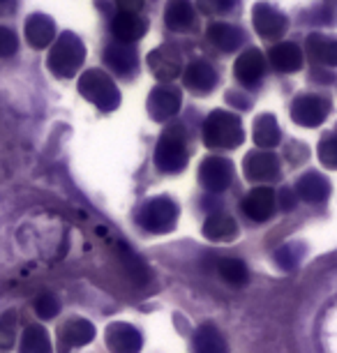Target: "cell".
Returning <instances> with one entry per match:
<instances>
[{"label": "cell", "mask_w": 337, "mask_h": 353, "mask_svg": "<svg viewBox=\"0 0 337 353\" xmlns=\"http://www.w3.org/2000/svg\"><path fill=\"white\" fill-rule=\"evenodd\" d=\"M245 132L241 128L238 116L229 111H213L203 125V141L208 148H236L243 143Z\"/></svg>", "instance_id": "cell-1"}, {"label": "cell", "mask_w": 337, "mask_h": 353, "mask_svg": "<svg viewBox=\"0 0 337 353\" xmlns=\"http://www.w3.org/2000/svg\"><path fill=\"white\" fill-rule=\"evenodd\" d=\"M83 58H85V49H83L81 39L76 35H72V32H63L61 39L54 44V49L49 53V70L54 72L56 77L70 79L79 72Z\"/></svg>", "instance_id": "cell-2"}, {"label": "cell", "mask_w": 337, "mask_h": 353, "mask_svg": "<svg viewBox=\"0 0 337 353\" xmlns=\"http://www.w3.org/2000/svg\"><path fill=\"white\" fill-rule=\"evenodd\" d=\"M79 90H81V95L85 99H90L92 104H97L104 111L116 109L118 102H121V95H118L114 81L100 70L85 72L81 81H79Z\"/></svg>", "instance_id": "cell-3"}, {"label": "cell", "mask_w": 337, "mask_h": 353, "mask_svg": "<svg viewBox=\"0 0 337 353\" xmlns=\"http://www.w3.org/2000/svg\"><path fill=\"white\" fill-rule=\"evenodd\" d=\"M155 162L167 173L181 171L185 166V162H187V145H185V134L181 128H169L162 134L155 150Z\"/></svg>", "instance_id": "cell-4"}, {"label": "cell", "mask_w": 337, "mask_h": 353, "mask_svg": "<svg viewBox=\"0 0 337 353\" xmlns=\"http://www.w3.org/2000/svg\"><path fill=\"white\" fill-rule=\"evenodd\" d=\"M176 219H178V205L171 201L167 196H160V199H153L146 208L141 210V222L143 229L153 231V233H167L176 226Z\"/></svg>", "instance_id": "cell-5"}, {"label": "cell", "mask_w": 337, "mask_h": 353, "mask_svg": "<svg viewBox=\"0 0 337 353\" xmlns=\"http://www.w3.org/2000/svg\"><path fill=\"white\" fill-rule=\"evenodd\" d=\"M330 113L328 99H323L319 95H303L294 102L292 106V118L303 128H316L326 121V116Z\"/></svg>", "instance_id": "cell-6"}, {"label": "cell", "mask_w": 337, "mask_h": 353, "mask_svg": "<svg viewBox=\"0 0 337 353\" xmlns=\"http://www.w3.org/2000/svg\"><path fill=\"white\" fill-rule=\"evenodd\" d=\"M252 23L263 39H280L287 30V17L280 14L273 5L256 3L252 8Z\"/></svg>", "instance_id": "cell-7"}, {"label": "cell", "mask_w": 337, "mask_h": 353, "mask_svg": "<svg viewBox=\"0 0 337 353\" xmlns=\"http://www.w3.org/2000/svg\"><path fill=\"white\" fill-rule=\"evenodd\" d=\"M148 65L153 70L155 79H160V81H174L183 72L181 56L176 53V49H171L167 44L157 46L155 51L148 53Z\"/></svg>", "instance_id": "cell-8"}, {"label": "cell", "mask_w": 337, "mask_h": 353, "mask_svg": "<svg viewBox=\"0 0 337 353\" xmlns=\"http://www.w3.org/2000/svg\"><path fill=\"white\" fill-rule=\"evenodd\" d=\"M199 181L210 192H224L231 185V164L222 157L203 159L199 169Z\"/></svg>", "instance_id": "cell-9"}, {"label": "cell", "mask_w": 337, "mask_h": 353, "mask_svg": "<svg viewBox=\"0 0 337 353\" xmlns=\"http://www.w3.org/2000/svg\"><path fill=\"white\" fill-rule=\"evenodd\" d=\"M107 346L114 353H139L141 351V335L127 323H114L107 328Z\"/></svg>", "instance_id": "cell-10"}, {"label": "cell", "mask_w": 337, "mask_h": 353, "mask_svg": "<svg viewBox=\"0 0 337 353\" xmlns=\"http://www.w3.org/2000/svg\"><path fill=\"white\" fill-rule=\"evenodd\" d=\"M236 79L245 85H254L261 81L263 72H266V58L259 49H247L236 61Z\"/></svg>", "instance_id": "cell-11"}, {"label": "cell", "mask_w": 337, "mask_h": 353, "mask_svg": "<svg viewBox=\"0 0 337 353\" xmlns=\"http://www.w3.org/2000/svg\"><path fill=\"white\" fill-rule=\"evenodd\" d=\"M245 176L254 183L275 181L280 176V162L270 152H252L245 157Z\"/></svg>", "instance_id": "cell-12"}, {"label": "cell", "mask_w": 337, "mask_h": 353, "mask_svg": "<svg viewBox=\"0 0 337 353\" xmlns=\"http://www.w3.org/2000/svg\"><path fill=\"white\" fill-rule=\"evenodd\" d=\"M275 192L270 188H254L243 201V210L247 212V217L256 219V222H263V219L273 217L275 212Z\"/></svg>", "instance_id": "cell-13"}, {"label": "cell", "mask_w": 337, "mask_h": 353, "mask_svg": "<svg viewBox=\"0 0 337 353\" xmlns=\"http://www.w3.org/2000/svg\"><path fill=\"white\" fill-rule=\"evenodd\" d=\"M148 106H150V116H153L155 121H169V118L181 109V92L169 88V85L155 88L153 95L148 99Z\"/></svg>", "instance_id": "cell-14"}, {"label": "cell", "mask_w": 337, "mask_h": 353, "mask_svg": "<svg viewBox=\"0 0 337 353\" xmlns=\"http://www.w3.org/2000/svg\"><path fill=\"white\" fill-rule=\"evenodd\" d=\"M111 30H114L118 42L130 44V42H136V39H141L143 35H146L148 21H146V19H141L139 14H127V12H121V14L114 19V23H111Z\"/></svg>", "instance_id": "cell-15"}, {"label": "cell", "mask_w": 337, "mask_h": 353, "mask_svg": "<svg viewBox=\"0 0 337 353\" xmlns=\"http://www.w3.org/2000/svg\"><path fill=\"white\" fill-rule=\"evenodd\" d=\"M268 61L280 72H298L303 68V51L294 42H280L270 49Z\"/></svg>", "instance_id": "cell-16"}, {"label": "cell", "mask_w": 337, "mask_h": 353, "mask_svg": "<svg viewBox=\"0 0 337 353\" xmlns=\"http://www.w3.org/2000/svg\"><path fill=\"white\" fill-rule=\"evenodd\" d=\"M92 337H95V328H92L90 321H85V319H70L61 330V349H76V346L92 342Z\"/></svg>", "instance_id": "cell-17"}, {"label": "cell", "mask_w": 337, "mask_h": 353, "mask_svg": "<svg viewBox=\"0 0 337 353\" xmlns=\"http://www.w3.org/2000/svg\"><path fill=\"white\" fill-rule=\"evenodd\" d=\"M56 35V23L51 21L49 17L44 14H32L28 21H25V39H28L30 46L35 49H44L54 42Z\"/></svg>", "instance_id": "cell-18"}, {"label": "cell", "mask_w": 337, "mask_h": 353, "mask_svg": "<svg viewBox=\"0 0 337 353\" xmlns=\"http://www.w3.org/2000/svg\"><path fill=\"white\" fill-rule=\"evenodd\" d=\"M305 49L314 63H321L326 68H337V39L314 32V35L307 37Z\"/></svg>", "instance_id": "cell-19"}, {"label": "cell", "mask_w": 337, "mask_h": 353, "mask_svg": "<svg viewBox=\"0 0 337 353\" xmlns=\"http://www.w3.org/2000/svg\"><path fill=\"white\" fill-rule=\"evenodd\" d=\"M203 233H206L208 241H217V243H227L234 241L238 236V224L234 222L231 215H224V212H215L206 219L203 224Z\"/></svg>", "instance_id": "cell-20"}, {"label": "cell", "mask_w": 337, "mask_h": 353, "mask_svg": "<svg viewBox=\"0 0 337 353\" xmlns=\"http://www.w3.org/2000/svg\"><path fill=\"white\" fill-rule=\"evenodd\" d=\"M215 83H217V74L208 63L199 61L185 70V85L194 92H201V95L203 92H210L215 88Z\"/></svg>", "instance_id": "cell-21"}, {"label": "cell", "mask_w": 337, "mask_h": 353, "mask_svg": "<svg viewBox=\"0 0 337 353\" xmlns=\"http://www.w3.org/2000/svg\"><path fill=\"white\" fill-rule=\"evenodd\" d=\"M167 26L176 32H187L194 26V10L190 0H169L167 12H164Z\"/></svg>", "instance_id": "cell-22"}, {"label": "cell", "mask_w": 337, "mask_h": 353, "mask_svg": "<svg viewBox=\"0 0 337 353\" xmlns=\"http://www.w3.org/2000/svg\"><path fill=\"white\" fill-rule=\"evenodd\" d=\"M296 192H298V196L303 201L316 203V201H323V199L330 194V185L319 173H307V176H303L298 185H296Z\"/></svg>", "instance_id": "cell-23"}, {"label": "cell", "mask_w": 337, "mask_h": 353, "mask_svg": "<svg viewBox=\"0 0 337 353\" xmlns=\"http://www.w3.org/2000/svg\"><path fill=\"white\" fill-rule=\"evenodd\" d=\"M210 44H215L222 51H234L243 44V32L229 23H213L208 28Z\"/></svg>", "instance_id": "cell-24"}, {"label": "cell", "mask_w": 337, "mask_h": 353, "mask_svg": "<svg viewBox=\"0 0 337 353\" xmlns=\"http://www.w3.org/2000/svg\"><path fill=\"white\" fill-rule=\"evenodd\" d=\"M51 339L42 325H28L19 342V353H51Z\"/></svg>", "instance_id": "cell-25"}, {"label": "cell", "mask_w": 337, "mask_h": 353, "mask_svg": "<svg viewBox=\"0 0 337 353\" xmlns=\"http://www.w3.org/2000/svg\"><path fill=\"white\" fill-rule=\"evenodd\" d=\"M254 143L259 145V148H273V145L280 143V128H277V121L270 113H266V116L256 118L254 123Z\"/></svg>", "instance_id": "cell-26"}, {"label": "cell", "mask_w": 337, "mask_h": 353, "mask_svg": "<svg viewBox=\"0 0 337 353\" xmlns=\"http://www.w3.org/2000/svg\"><path fill=\"white\" fill-rule=\"evenodd\" d=\"M196 349L199 353H227V344H224L222 335L217 332L213 325H206L196 332Z\"/></svg>", "instance_id": "cell-27"}, {"label": "cell", "mask_w": 337, "mask_h": 353, "mask_svg": "<svg viewBox=\"0 0 337 353\" xmlns=\"http://www.w3.org/2000/svg\"><path fill=\"white\" fill-rule=\"evenodd\" d=\"M107 63L109 68H114L121 74H130V70L136 65L134 53L130 49H123V46H111V49H107Z\"/></svg>", "instance_id": "cell-28"}, {"label": "cell", "mask_w": 337, "mask_h": 353, "mask_svg": "<svg viewBox=\"0 0 337 353\" xmlns=\"http://www.w3.org/2000/svg\"><path fill=\"white\" fill-rule=\"evenodd\" d=\"M220 272L229 284H245L247 282V268L241 259H222L220 261Z\"/></svg>", "instance_id": "cell-29"}, {"label": "cell", "mask_w": 337, "mask_h": 353, "mask_svg": "<svg viewBox=\"0 0 337 353\" xmlns=\"http://www.w3.org/2000/svg\"><path fill=\"white\" fill-rule=\"evenodd\" d=\"M35 312L39 319H54L58 312H61V303H58V298L54 293H42L35 301Z\"/></svg>", "instance_id": "cell-30"}, {"label": "cell", "mask_w": 337, "mask_h": 353, "mask_svg": "<svg viewBox=\"0 0 337 353\" xmlns=\"http://www.w3.org/2000/svg\"><path fill=\"white\" fill-rule=\"evenodd\" d=\"M234 5H236V0H196V8H199L203 14H227Z\"/></svg>", "instance_id": "cell-31"}, {"label": "cell", "mask_w": 337, "mask_h": 353, "mask_svg": "<svg viewBox=\"0 0 337 353\" xmlns=\"http://www.w3.org/2000/svg\"><path fill=\"white\" fill-rule=\"evenodd\" d=\"M19 51V39L10 28L0 26V58H10Z\"/></svg>", "instance_id": "cell-32"}, {"label": "cell", "mask_w": 337, "mask_h": 353, "mask_svg": "<svg viewBox=\"0 0 337 353\" xmlns=\"http://www.w3.org/2000/svg\"><path fill=\"white\" fill-rule=\"evenodd\" d=\"M319 159L328 169H337V139H326L319 145Z\"/></svg>", "instance_id": "cell-33"}, {"label": "cell", "mask_w": 337, "mask_h": 353, "mask_svg": "<svg viewBox=\"0 0 337 353\" xmlns=\"http://www.w3.org/2000/svg\"><path fill=\"white\" fill-rule=\"evenodd\" d=\"M294 245H287V248H282L277 252V263L282 265V268H294L296 263H298L300 254H294Z\"/></svg>", "instance_id": "cell-34"}, {"label": "cell", "mask_w": 337, "mask_h": 353, "mask_svg": "<svg viewBox=\"0 0 337 353\" xmlns=\"http://www.w3.org/2000/svg\"><path fill=\"white\" fill-rule=\"evenodd\" d=\"M116 3H118V10L127 12V14H136V12L143 8V0H116Z\"/></svg>", "instance_id": "cell-35"}, {"label": "cell", "mask_w": 337, "mask_h": 353, "mask_svg": "<svg viewBox=\"0 0 337 353\" xmlns=\"http://www.w3.org/2000/svg\"><path fill=\"white\" fill-rule=\"evenodd\" d=\"M12 339H14V335H12V328H8L5 321H0V351H10Z\"/></svg>", "instance_id": "cell-36"}, {"label": "cell", "mask_w": 337, "mask_h": 353, "mask_svg": "<svg viewBox=\"0 0 337 353\" xmlns=\"http://www.w3.org/2000/svg\"><path fill=\"white\" fill-rule=\"evenodd\" d=\"M0 3H5V0H0Z\"/></svg>", "instance_id": "cell-37"}]
</instances>
